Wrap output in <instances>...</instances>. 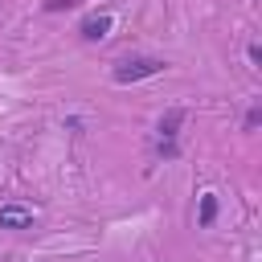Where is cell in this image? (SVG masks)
Wrapping results in <instances>:
<instances>
[{"label":"cell","mask_w":262,"mask_h":262,"mask_svg":"<svg viewBox=\"0 0 262 262\" xmlns=\"http://www.w3.org/2000/svg\"><path fill=\"white\" fill-rule=\"evenodd\" d=\"M180 123H184V106H168L164 111V119L156 123V151L164 156V160H176L180 156V147H176V135H180Z\"/></svg>","instance_id":"obj_1"},{"label":"cell","mask_w":262,"mask_h":262,"mask_svg":"<svg viewBox=\"0 0 262 262\" xmlns=\"http://www.w3.org/2000/svg\"><path fill=\"white\" fill-rule=\"evenodd\" d=\"M111 25H115V20H111L106 12H102V16H86V20H82V37H86V41H102V37L111 33Z\"/></svg>","instance_id":"obj_4"},{"label":"cell","mask_w":262,"mask_h":262,"mask_svg":"<svg viewBox=\"0 0 262 262\" xmlns=\"http://www.w3.org/2000/svg\"><path fill=\"white\" fill-rule=\"evenodd\" d=\"M213 221H217V196H213V192H205V196H201V213H196V225H201V229H209Z\"/></svg>","instance_id":"obj_5"},{"label":"cell","mask_w":262,"mask_h":262,"mask_svg":"<svg viewBox=\"0 0 262 262\" xmlns=\"http://www.w3.org/2000/svg\"><path fill=\"white\" fill-rule=\"evenodd\" d=\"M160 70H164V61H160V57H123V61L115 66V74H111V78H115L119 86H131V82L156 78Z\"/></svg>","instance_id":"obj_2"},{"label":"cell","mask_w":262,"mask_h":262,"mask_svg":"<svg viewBox=\"0 0 262 262\" xmlns=\"http://www.w3.org/2000/svg\"><path fill=\"white\" fill-rule=\"evenodd\" d=\"M33 225V213L20 209V205H4L0 209V229H29Z\"/></svg>","instance_id":"obj_3"}]
</instances>
